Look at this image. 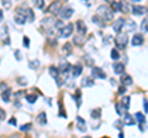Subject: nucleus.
<instances>
[{
	"mask_svg": "<svg viewBox=\"0 0 148 138\" xmlns=\"http://www.w3.org/2000/svg\"><path fill=\"white\" fill-rule=\"evenodd\" d=\"M111 8H112L114 12L121 11V3H119V1H112V3H111Z\"/></svg>",
	"mask_w": 148,
	"mask_h": 138,
	"instance_id": "nucleus-27",
	"label": "nucleus"
},
{
	"mask_svg": "<svg viewBox=\"0 0 148 138\" xmlns=\"http://www.w3.org/2000/svg\"><path fill=\"white\" fill-rule=\"evenodd\" d=\"M73 42L75 43V44H83L84 43V36L83 35H79V36H75V37L73 38Z\"/></svg>",
	"mask_w": 148,
	"mask_h": 138,
	"instance_id": "nucleus-26",
	"label": "nucleus"
},
{
	"mask_svg": "<svg viewBox=\"0 0 148 138\" xmlns=\"http://www.w3.org/2000/svg\"><path fill=\"white\" fill-rule=\"evenodd\" d=\"M10 98H11V89L8 88L1 94V99H3V101H5V102H9V101H10Z\"/></svg>",
	"mask_w": 148,
	"mask_h": 138,
	"instance_id": "nucleus-20",
	"label": "nucleus"
},
{
	"mask_svg": "<svg viewBox=\"0 0 148 138\" xmlns=\"http://www.w3.org/2000/svg\"><path fill=\"white\" fill-rule=\"evenodd\" d=\"M128 43V37L126 33H121V32H119L117 36L115 37V46H116V48L119 49H125L126 48V46Z\"/></svg>",
	"mask_w": 148,
	"mask_h": 138,
	"instance_id": "nucleus-2",
	"label": "nucleus"
},
{
	"mask_svg": "<svg viewBox=\"0 0 148 138\" xmlns=\"http://www.w3.org/2000/svg\"><path fill=\"white\" fill-rule=\"evenodd\" d=\"M16 12L18 14H22L24 16H26V19H29V21H34L35 20V14H34V10L30 8H17L16 9Z\"/></svg>",
	"mask_w": 148,
	"mask_h": 138,
	"instance_id": "nucleus-3",
	"label": "nucleus"
},
{
	"mask_svg": "<svg viewBox=\"0 0 148 138\" xmlns=\"http://www.w3.org/2000/svg\"><path fill=\"white\" fill-rule=\"evenodd\" d=\"M80 98H82V96H80V91H79V90H77V95H75V96H73V99H75V100H77V106H78V107L80 106V102H82V99H80Z\"/></svg>",
	"mask_w": 148,
	"mask_h": 138,
	"instance_id": "nucleus-34",
	"label": "nucleus"
},
{
	"mask_svg": "<svg viewBox=\"0 0 148 138\" xmlns=\"http://www.w3.org/2000/svg\"><path fill=\"white\" fill-rule=\"evenodd\" d=\"M125 93H126V88H125V85H123V86H121V88L119 89V94L122 95V94H125Z\"/></svg>",
	"mask_w": 148,
	"mask_h": 138,
	"instance_id": "nucleus-42",
	"label": "nucleus"
},
{
	"mask_svg": "<svg viewBox=\"0 0 148 138\" xmlns=\"http://www.w3.org/2000/svg\"><path fill=\"white\" fill-rule=\"evenodd\" d=\"M130 1H132V3H140V1H142V0H130Z\"/></svg>",
	"mask_w": 148,
	"mask_h": 138,
	"instance_id": "nucleus-48",
	"label": "nucleus"
},
{
	"mask_svg": "<svg viewBox=\"0 0 148 138\" xmlns=\"http://www.w3.org/2000/svg\"><path fill=\"white\" fill-rule=\"evenodd\" d=\"M22 43H24V46H25L26 48L30 47V40H29V37H27V36H25V37H24V40H22Z\"/></svg>",
	"mask_w": 148,
	"mask_h": 138,
	"instance_id": "nucleus-39",
	"label": "nucleus"
},
{
	"mask_svg": "<svg viewBox=\"0 0 148 138\" xmlns=\"http://www.w3.org/2000/svg\"><path fill=\"white\" fill-rule=\"evenodd\" d=\"M75 26H77V31H78V33H79V35H83V36H84L86 32H88V27H86V25H85L82 20L77 21Z\"/></svg>",
	"mask_w": 148,
	"mask_h": 138,
	"instance_id": "nucleus-8",
	"label": "nucleus"
},
{
	"mask_svg": "<svg viewBox=\"0 0 148 138\" xmlns=\"http://www.w3.org/2000/svg\"><path fill=\"white\" fill-rule=\"evenodd\" d=\"M123 72H125L123 63H116V64H114V73H115V74H122Z\"/></svg>",
	"mask_w": 148,
	"mask_h": 138,
	"instance_id": "nucleus-17",
	"label": "nucleus"
},
{
	"mask_svg": "<svg viewBox=\"0 0 148 138\" xmlns=\"http://www.w3.org/2000/svg\"><path fill=\"white\" fill-rule=\"evenodd\" d=\"M29 67L31 69H37V68L40 67V61H37V59H36V61H31L29 63Z\"/></svg>",
	"mask_w": 148,
	"mask_h": 138,
	"instance_id": "nucleus-32",
	"label": "nucleus"
},
{
	"mask_svg": "<svg viewBox=\"0 0 148 138\" xmlns=\"http://www.w3.org/2000/svg\"><path fill=\"white\" fill-rule=\"evenodd\" d=\"M73 14H74V10L72 8H64L62 10V17L64 20H68V19H71L72 17Z\"/></svg>",
	"mask_w": 148,
	"mask_h": 138,
	"instance_id": "nucleus-13",
	"label": "nucleus"
},
{
	"mask_svg": "<svg viewBox=\"0 0 148 138\" xmlns=\"http://www.w3.org/2000/svg\"><path fill=\"white\" fill-rule=\"evenodd\" d=\"M123 125H126V126H133L136 123V118L133 117V116H131V115H128V113H126L123 116Z\"/></svg>",
	"mask_w": 148,
	"mask_h": 138,
	"instance_id": "nucleus-9",
	"label": "nucleus"
},
{
	"mask_svg": "<svg viewBox=\"0 0 148 138\" xmlns=\"http://www.w3.org/2000/svg\"><path fill=\"white\" fill-rule=\"evenodd\" d=\"M14 21H15V24H17V25H25L27 20H26V16H24L22 14L16 12V15L14 16Z\"/></svg>",
	"mask_w": 148,
	"mask_h": 138,
	"instance_id": "nucleus-11",
	"label": "nucleus"
},
{
	"mask_svg": "<svg viewBox=\"0 0 148 138\" xmlns=\"http://www.w3.org/2000/svg\"><path fill=\"white\" fill-rule=\"evenodd\" d=\"M123 25H125V19H117L114 22L112 30L116 32V33H119V32H121V30L123 29Z\"/></svg>",
	"mask_w": 148,
	"mask_h": 138,
	"instance_id": "nucleus-7",
	"label": "nucleus"
},
{
	"mask_svg": "<svg viewBox=\"0 0 148 138\" xmlns=\"http://www.w3.org/2000/svg\"><path fill=\"white\" fill-rule=\"evenodd\" d=\"M92 22H95V24H98V25H104V20H103V19H100L98 15L92 16Z\"/></svg>",
	"mask_w": 148,
	"mask_h": 138,
	"instance_id": "nucleus-35",
	"label": "nucleus"
},
{
	"mask_svg": "<svg viewBox=\"0 0 148 138\" xmlns=\"http://www.w3.org/2000/svg\"><path fill=\"white\" fill-rule=\"evenodd\" d=\"M111 58H112V61H117V59L120 58V54H119L116 48H114L112 51H111Z\"/></svg>",
	"mask_w": 148,
	"mask_h": 138,
	"instance_id": "nucleus-30",
	"label": "nucleus"
},
{
	"mask_svg": "<svg viewBox=\"0 0 148 138\" xmlns=\"http://www.w3.org/2000/svg\"><path fill=\"white\" fill-rule=\"evenodd\" d=\"M91 74L94 78H99V79H106V74H105V72L101 68L99 67H94L91 69Z\"/></svg>",
	"mask_w": 148,
	"mask_h": 138,
	"instance_id": "nucleus-6",
	"label": "nucleus"
},
{
	"mask_svg": "<svg viewBox=\"0 0 148 138\" xmlns=\"http://www.w3.org/2000/svg\"><path fill=\"white\" fill-rule=\"evenodd\" d=\"M71 64H69L67 61H61V63H59V72H62V73H68V70L71 69Z\"/></svg>",
	"mask_w": 148,
	"mask_h": 138,
	"instance_id": "nucleus-14",
	"label": "nucleus"
},
{
	"mask_svg": "<svg viewBox=\"0 0 148 138\" xmlns=\"http://www.w3.org/2000/svg\"><path fill=\"white\" fill-rule=\"evenodd\" d=\"M74 31V25L73 24H68L67 26H63L61 29V32H59V35L62 36L63 38H68L69 36H72Z\"/></svg>",
	"mask_w": 148,
	"mask_h": 138,
	"instance_id": "nucleus-4",
	"label": "nucleus"
},
{
	"mask_svg": "<svg viewBox=\"0 0 148 138\" xmlns=\"http://www.w3.org/2000/svg\"><path fill=\"white\" fill-rule=\"evenodd\" d=\"M143 104H145V111L148 112V100H143Z\"/></svg>",
	"mask_w": 148,
	"mask_h": 138,
	"instance_id": "nucleus-44",
	"label": "nucleus"
},
{
	"mask_svg": "<svg viewBox=\"0 0 148 138\" xmlns=\"http://www.w3.org/2000/svg\"><path fill=\"white\" fill-rule=\"evenodd\" d=\"M135 118H136V121H138V123H145L146 122V117L142 112H137L135 115Z\"/></svg>",
	"mask_w": 148,
	"mask_h": 138,
	"instance_id": "nucleus-25",
	"label": "nucleus"
},
{
	"mask_svg": "<svg viewBox=\"0 0 148 138\" xmlns=\"http://www.w3.org/2000/svg\"><path fill=\"white\" fill-rule=\"evenodd\" d=\"M95 83H94V80L91 79V78H89V77H85L84 79L82 80V85L84 86V88H90V86H92Z\"/></svg>",
	"mask_w": 148,
	"mask_h": 138,
	"instance_id": "nucleus-19",
	"label": "nucleus"
},
{
	"mask_svg": "<svg viewBox=\"0 0 148 138\" xmlns=\"http://www.w3.org/2000/svg\"><path fill=\"white\" fill-rule=\"evenodd\" d=\"M77 128L80 132H85L86 131V123L80 116H77Z\"/></svg>",
	"mask_w": 148,
	"mask_h": 138,
	"instance_id": "nucleus-10",
	"label": "nucleus"
},
{
	"mask_svg": "<svg viewBox=\"0 0 148 138\" xmlns=\"http://www.w3.org/2000/svg\"><path fill=\"white\" fill-rule=\"evenodd\" d=\"M17 81L20 83L21 85H26V84H27V80H26V79H18Z\"/></svg>",
	"mask_w": 148,
	"mask_h": 138,
	"instance_id": "nucleus-45",
	"label": "nucleus"
},
{
	"mask_svg": "<svg viewBox=\"0 0 148 138\" xmlns=\"http://www.w3.org/2000/svg\"><path fill=\"white\" fill-rule=\"evenodd\" d=\"M114 125L116 126V128H119V130H121V128H122L121 126L123 125V121H121V120H119V121H116V122L114 123Z\"/></svg>",
	"mask_w": 148,
	"mask_h": 138,
	"instance_id": "nucleus-41",
	"label": "nucleus"
},
{
	"mask_svg": "<svg viewBox=\"0 0 148 138\" xmlns=\"http://www.w3.org/2000/svg\"><path fill=\"white\" fill-rule=\"evenodd\" d=\"M114 10L112 9H110L109 6H106V5H101L99 6L98 9V11H96V15H98L100 19H103L105 22H109L114 19Z\"/></svg>",
	"mask_w": 148,
	"mask_h": 138,
	"instance_id": "nucleus-1",
	"label": "nucleus"
},
{
	"mask_svg": "<svg viewBox=\"0 0 148 138\" xmlns=\"http://www.w3.org/2000/svg\"><path fill=\"white\" fill-rule=\"evenodd\" d=\"M82 72H83V67L82 66H74L73 67V69H72V75H73V78H77V77H79L80 74H82Z\"/></svg>",
	"mask_w": 148,
	"mask_h": 138,
	"instance_id": "nucleus-18",
	"label": "nucleus"
},
{
	"mask_svg": "<svg viewBox=\"0 0 148 138\" xmlns=\"http://www.w3.org/2000/svg\"><path fill=\"white\" fill-rule=\"evenodd\" d=\"M121 105L123 106V109L126 110V111L130 109V98L128 96H123L122 100H121Z\"/></svg>",
	"mask_w": 148,
	"mask_h": 138,
	"instance_id": "nucleus-24",
	"label": "nucleus"
},
{
	"mask_svg": "<svg viewBox=\"0 0 148 138\" xmlns=\"http://www.w3.org/2000/svg\"><path fill=\"white\" fill-rule=\"evenodd\" d=\"M127 24V31H133V30H136V24L133 22L132 20H128V21H125Z\"/></svg>",
	"mask_w": 148,
	"mask_h": 138,
	"instance_id": "nucleus-28",
	"label": "nucleus"
},
{
	"mask_svg": "<svg viewBox=\"0 0 148 138\" xmlns=\"http://www.w3.org/2000/svg\"><path fill=\"white\" fill-rule=\"evenodd\" d=\"M9 123H10V125H14V126H16V123H17L16 118H10V120H9Z\"/></svg>",
	"mask_w": 148,
	"mask_h": 138,
	"instance_id": "nucleus-43",
	"label": "nucleus"
},
{
	"mask_svg": "<svg viewBox=\"0 0 148 138\" xmlns=\"http://www.w3.org/2000/svg\"><path fill=\"white\" fill-rule=\"evenodd\" d=\"M61 9H62V1H59V0H56L54 3H52L49 5L47 11L54 14V15H57V14H59V11H61Z\"/></svg>",
	"mask_w": 148,
	"mask_h": 138,
	"instance_id": "nucleus-5",
	"label": "nucleus"
},
{
	"mask_svg": "<svg viewBox=\"0 0 148 138\" xmlns=\"http://www.w3.org/2000/svg\"><path fill=\"white\" fill-rule=\"evenodd\" d=\"M3 19H4V12H3L1 9H0V22L3 21Z\"/></svg>",
	"mask_w": 148,
	"mask_h": 138,
	"instance_id": "nucleus-47",
	"label": "nucleus"
},
{
	"mask_svg": "<svg viewBox=\"0 0 148 138\" xmlns=\"http://www.w3.org/2000/svg\"><path fill=\"white\" fill-rule=\"evenodd\" d=\"M132 12L133 15H137V16H141L143 14H146V9L143 6H140V5H136L132 8Z\"/></svg>",
	"mask_w": 148,
	"mask_h": 138,
	"instance_id": "nucleus-16",
	"label": "nucleus"
},
{
	"mask_svg": "<svg viewBox=\"0 0 148 138\" xmlns=\"http://www.w3.org/2000/svg\"><path fill=\"white\" fill-rule=\"evenodd\" d=\"M49 74L56 79V78H58V77H59V69H58L57 67H53V66H52V67H49Z\"/></svg>",
	"mask_w": 148,
	"mask_h": 138,
	"instance_id": "nucleus-23",
	"label": "nucleus"
},
{
	"mask_svg": "<svg viewBox=\"0 0 148 138\" xmlns=\"http://www.w3.org/2000/svg\"><path fill=\"white\" fill-rule=\"evenodd\" d=\"M15 54H16V59H17V61H21V56H20V51H16V52H15Z\"/></svg>",
	"mask_w": 148,
	"mask_h": 138,
	"instance_id": "nucleus-46",
	"label": "nucleus"
},
{
	"mask_svg": "<svg viewBox=\"0 0 148 138\" xmlns=\"http://www.w3.org/2000/svg\"><path fill=\"white\" fill-rule=\"evenodd\" d=\"M47 115H46V112H41L38 116H37V121H38V123L40 125H42V126H45L46 123H47Z\"/></svg>",
	"mask_w": 148,
	"mask_h": 138,
	"instance_id": "nucleus-21",
	"label": "nucleus"
},
{
	"mask_svg": "<svg viewBox=\"0 0 148 138\" xmlns=\"http://www.w3.org/2000/svg\"><path fill=\"white\" fill-rule=\"evenodd\" d=\"M26 100L29 101L30 104H34V102H36V101H37V96L36 95H32V94L26 95Z\"/></svg>",
	"mask_w": 148,
	"mask_h": 138,
	"instance_id": "nucleus-31",
	"label": "nucleus"
},
{
	"mask_svg": "<svg viewBox=\"0 0 148 138\" xmlns=\"http://www.w3.org/2000/svg\"><path fill=\"white\" fill-rule=\"evenodd\" d=\"M145 30H146V31H148V21H147V25L145 26Z\"/></svg>",
	"mask_w": 148,
	"mask_h": 138,
	"instance_id": "nucleus-49",
	"label": "nucleus"
},
{
	"mask_svg": "<svg viewBox=\"0 0 148 138\" xmlns=\"http://www.w3.org/2000/svg\"><path fill=\"white\" fill-rule=\"evenodd\" d=\"M72 43H69V42H67V43H64L63 44V48H62V52L66 54V56H68V54H71L72 53Z\"/></svg>",
	"mask_w": 148,
	"mask_h": 138,
	"instance_id": "nucleus-22",
	"label": "nucleus"
},
{
	"mask_svg": "<svg viewBox=\"0 0 148 138\" xmlns=\"http://www.w3.org/2000/svg\"><path fill=\"white\" fill-rule=\"evenodd\" d=\"M120 81H121V84L122 85H131L132 83H133V80H132V78L130 77L128 74H123L122 73V75H121V78H120Z\"/></svg>",
	"mask_w": 148,
	"mask_h": 138,
	"instance_id": "nucleus-12",
	"label": "nucleus"
},
{
	"mask_svg": "<svg viewBox=\"0 0 148 138\" xmlns=\"http://www.w3.org/2000/svg\"><path fill=\"white\" fill-rule=\"evenodd\" d=\"M31 123H26V125H22L21 127H20V131L21 132H26V131H29L30 128H31Z\"/></svg>",
	"mask_w": 148,
	"mask_h": 138,
	"instance_id": "nucleus-38",
	"label": "nucleus"
},
{
	"mask_svg": "<svg viewBox=\"0 0 148 138\" xmlns=\"http://www.w3.org/2000/svg\"><path fill=\"white\" fill-rule=\"evenodd\" d=\"M34 4H35L36 8L42 9L45 6V0H34Z\"/></svg>",
	"mask_w": 148,
	"mask_h": 138,
	"instance_id": "nucleus-33",
	"label": "nucleus"
},
{
	"mask_svg": "<svg viewBox=\"0 0 148 138\" xmlns=\"http://www.w3.org/2000/svg\"><path fill=\"white\" fill-rule=\"evenodd\" d=\"M145 42V38H143L142 35H135L132 38V46H141Z\"/></svg>",
	"mask_w": 148,
	"mask_h": 138,
	"instance_id": "nucleus-15",
	"label": "nucleus"
},
{
	"mask_svg": "<svg viewBox=\"0 0 148 138\" xmlns=\"http://www.w3.org/2000/svg\"><path fill=\"white\" fill-rule=\"evenodd\" d=\"M115 109H116V112L120 115V116H121V115H123V106H122V105L121 104H116V107H115ZM125 111H126V110H125Z\"/></svg>",
	"mask_w": 148,
	"mask_h": 138,
	"instance_id": "nucleus-36",
	"label": "nucleus"
},
{
	"mask_svg": "<svg viewBox=\"0 0 148 138\" xmlns=\"http://www.w3.org/2000/svg\"><path fill=\"white\" fill-rule=\"evenodd\" d=\"M91 117L92 118H100L101 117V109H95L91 111Z\"/></svg>",
	"mask_w": 148,
	"mask_h": 138,
	"instance_id": "nucleus-29",
	"label": "nucleus"
},
{
	"mask_svg": "<svg viewBox=\"0 0 148 138\" xmlns=\"http://www.w3.org/2000/svg\"><path fill=\"white\" fill-rule=\"evenodd\" d=\"M1 4L5 9H10L11 8V0H1Z\"/></svg>",
	"mask_w": 148,
	"mask_h": 138,
	"instance_id": "nucleus-37",
	"label": "nucleus"
},
{
	"mask_svg": "<svg viewBox=\"0 0 148 138\" xmlns=\"http://www.w3.org/2000/svg\"><path fill=\"white\" fill-rule=\"evenodd\" d=\"M5 117H6V112H5V110H3L1 107H0V121L5 120Z\"/></svg>",
	"mask_w": 148,
	"mask_h": 138,
	"instance_id": "nucleus-40",
	"label": "nucleus"
}]
</instances>
